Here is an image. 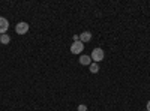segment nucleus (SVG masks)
<instances>
[{
	"label": "nucleus",
	"instance_id": "obj_1",
	"mask_svg": "<svg viewBox=\"0 0 150 111\" xmlns=\"http://www.w3.org/2000/svg\"><path fill=\"white\" fill-rule=\"evenodd\" d=\"M90 57H92V60L95 62V63H99V62L104 60L105 53H104L102 48H95V50L92 51V54H90Z\"/></svg>",
	"mask_w": 150,
	"mask_h": 111
},
{
	"label": "nucleus",
	"instance_id": "obj_2",
	"mask_svg": "<svg viewBox=\"0 0 150 111\" xmlns=\"http://www.w3.org/2000/svg\"><path fill=\"white\" fill-rule=\"evenodd\" d=\"M83 50H84V44L81 41H77V42H74L71 45V53L72 54H81Z\"/></svg>",
	"mask_w": 150,
	"mask_h": 111
},
{
	"label": "nucleus",
	"instance_id": "obj_3",
	"mask_svg": "<svg viewBox=\"0 0 150 111\" xmlns=\"http://www.w3.org/2000/svg\"><path fill=\"white\" fill-rule=\"evenodd\" d=\"M15 32H17L18 35H26V33L29 32V24L24 23V21L18 23L17 26H15Z\"/></svg>",
	"mask_w": 150,
	"mask_h": 111
},
{
	"label": "nucleus",
	"instance_id": "obj_4",
	"mask_svg": "<svg viewBox=\"0 0 150 111\" xmlns=\"http://www.w3.org/2000/svg\"><path fill=\"white\" fill-rule=\"evenodd\" d=\"M9 29V21L3 17H0V35H5Z\"/></svg>",
	"mask_w": 150,
	"mask_h": 111
},
{
	"label": "nucleus",
	"instance_id": "obj_5",
	"mask_svg": "<svg viewBox=\"0 0 150 111\" xmlns=\"http://www.w3.org/2000/svg\"><path fill=\"white\" fill-rule=\"evenodd\" d=\"M90 39H92V33H90V32H83V33L80 35V41H81L83 44L89 42Z\"/></svg>",
	"mask_w": 150,
	"mask_h": 111
},
{
	"label": "nucleus",
	"instance_id": "obj_6",
	"mask_svg": "<svg viewBox=\"0 0 150 111\" xmlns=\"http://www.w3.org/2000/svg\"><path fill=\"white\" fill-rule=\"evenodd\" d=\"M80 63L84 66H90L92 65V57L90 56H81L80 57Z\"/></svg>",
	"mask_w": 150,
	"mask_h": 111
},
{
	"label": "nucleus",
	"instance_id": "obj_7",
	"mask_svg": "<svg viewBox=\"0 0 150 111\" xmlns=\"http://www.w3.org/2000/svg\"><path fill=\"white\" fill-rule=\"evenodd\" d=\"M89 69H90L92 74H98V72H99V63H95V62H92V65L89 66Z\"/></svg>",
	"mask_w": 150,
	"mask_h": 111
},
{
	"label": "nucleus",
	"instance_id": "obj_8",
	"mask_svg": "<svg viewBox=\"0 0 150 111\" xmlns=\"http://www.w3.org/2000/svg\"><path fill=\"white\" fill-rule=\"evenodd\" d=\"M0 42H2L3 45L9 44V42H11V36H9V35H6V33H5V35H2V36H0Z\"/></svg>",
	"mask_w": 150,
	"mask_h": 111
},
{
	"label": "nucleus",
	"instance_id": "obj_9",
	"mask_svg": "<svg viewBox=\"0 0 150 111\" xmlns=\"http://www.w3.org/2000/svg\"><path fill=\"white\" fill-rule=\"evenodd\" d=\"M78 111H87V107H86L84 104H80V105H78Z\"/></svg>",
	"mask_w": 150,
	"mask_h": 111
},
{
	"label": "nucleus",
	"instance_id": "obj_10",
	"mask_svg": "<svg viewBox=\"0 0 150 111\" xmlns=\"http://www.w3.org/2000/svg\"><path fill=\"white\" fill-rule=\"evenodd\" d=\"M72 39H74V42L80 41V35H74V36H72Z\"/></svg>",
	"mask_w": 150,
	"mask_h": 111
},
{
	"label": "nucleus",
	"instance_id": "obj_11",
	"mask_svg": "<svg viewBox=\"0 0 150 111\" xmlns=\"http://www.w3.org/2000/svg\"><path fill=\"white\" fill-rule=\"evenodd\" d=\"M147 111H150V101L147 102Z\"/></svg>",
	"mask_w": 150,
	"mask_h": 111
}]
</instances>
